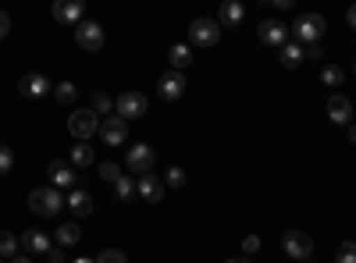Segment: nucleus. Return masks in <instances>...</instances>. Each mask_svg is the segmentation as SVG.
Wrapping results in <instances>:
<instances>
[{"label": "nucleus", "mask_w": 356, "mask_h": 263, "mask_svg": "<svg viewBox=\"0 0 356 263\" xmlns=\"http://www.w3.org/2000/svg\"><path fill=\"white\" fill-rule=\"evenodd\" d=\"M50 15H54V22H61V25H82L86 4L82 0H54Z\"/></svg>", "instance_id": "nucleus-13"}, {"label": "nucleus", "mask_w": 356, "mask_h": 263, "mask_svg": "<svg viewBox=\"0 0 356 263\" xmlns=\"http://www.w3.org/2000/svg\"><path fill=\"white\" fill-rule=\"evenodd\" d=\"M346 22H349V28H356V4L346 11Z\"/></svg>", "instance_id": "nucleus-38"}, {"label": "nucleus", "mask_w": 356, "mask_h": 263, "mask_svg": "<svg viewBox=\"0 0 356 263\" xmlns=\"http://www.w3.org/2000/svg\"><path fill=\"white\" fill-rule=\"evenodd\" d=\"M328 118H332L335 125H349V121H353V103H349L346 93H332V96H328Z\"/></svg>", "instance_id": "nucleus-17"}, {"label": "nucleus", "mask_w": 356, "mask_h": 263, "mask_svg": "<svg viewBox=\"0 0 356 263\" xmlns=\"http://www.w3.org/2000/svg\"><path fill=\"white\" fill-rule=\"evenodd\" d=\"M111 110H114V100L107 93H97L93 96V114H107V118H111Z\"/></svg>", "instance_id": "nucleus-31"}, {"label": "nucleus", "mask_w": 356, "mask_h": 263, "mask_svg": "<svg viewBox=\"0 0 356 263\" xmlns=\"http://www.w3.org/2000/svg\"><path fill=\"white\" fill-rule=\"evenodd\" d=\"M154 160H157V153H154L150 142H136L132 150L125 153V167L136 171V178H139V174H150L154 171Z\"/></svg>", "instance_id": "nucleus-6"}, {"label": "nucleus", "mask_w": 356, "mask_h": 263, "mask_svg": "<svg viewBox=\"0 0 356 263\" xmlns=\"http://www.w3.org/2000/svg\"><path fill=\"white\" fill-rule=\"evenodd\" d=\"M75 96H79V90H75L72 82H57L54 85V100L57 103H75Z\"/></svg>", "instance_id": "nucleus-26"}, {"label": "nucleus", "mask_w": 356, "mask_h": 263, "mask_svg": "<svg viewBox=\"0 0 356 263\" xmlns=\"http://www.w3.org/2000/svg\"><path fill=\"white\" fill-rule=\"evenodd\" d=\"M353 71H356V68H353Z\"/></svg>", "instance_id": "nucleus-44"}, {"label": "nucleus", "mask_w": 356, "mask_h": 263, "mask_svg": "<svg viewBox=\"0 0 356 263\" xmlns=\"http://www.w3.org/2000/svg\"><path fill=\"white\" fill-rule=\"evenodd\" d=\"M29 210H33L36 217H57L65 210V192L54 189V185L33 189V192H29Z\"/></svg>", "instance_id": "nucleus-1"}, {"label": "nucleus", "mask_w": 356, "mask_h": 263, "mask_svg": "<svg viewBox=\"0 0 356 263\" xmlns=\"http://www.w3.org/2000/svg\"><path fill=\"white\" fill-rule=\"evenodd\" d=\"M11 263H33V260H29V256H15Z\"/></svg>", "instance_id": "nucleus-40"}, {"label": "nucleus", "mask_w": 356, "mask_h": 263, "mask_svg": "<svg viewBox=\"0 0 356 263\" xmlns=\"http://www.w3.org/2000/svg\"><path fill=\"white\" fill-rule=\"evenodd\" d=\"M278 61H282V68H300L303 65V46L300 43H285L282 50H278Z\"/></svg>", "instance_id": "nucleus-23"}, {"label": "nucleus", "mask_w": 356, "mask_h": 263, "mask_svg": "<svg viewBox=\"0 0 356 263\" xmlns=\"http://www.w3.org/2000/svg\"><path fill=\"white\" fill-rule=\"evenodd\" d=\"M164 185H168V189H182V185H186V171H182V167H168Z\"/></svg>", "instance_id": "nucleus-29"}, {"label": "nucleus", "mask_w": 356, "mask_h": 263, "mask_svg": "<svg viewBox=\"0 0 356 263\" xmlns=\"http://www.w3.org/2000/svg\"><path fill=\"white\" fill-rule=\"evenodd\" d=\"M18 93H22L25 100H40V96L54 93V85H50V78H47V75L29 71V75H22V78H18Z\"/></svg>", "instance_id": "nucleus-10"}, {"label": "nucleus", "mask_w": 356, "mask_h": 263, "mask_svg": "<svg viewBox=\"0 0 356 263\" xmlns=\"http://www.w3.org/2000/svg\"><path fill=\"white\" fill-rule=\"evenodd\" d=\"M257 249H260V239H257V235H246V239H243V256H253Z\"/></svg>", "instance_id": "nucleus-35"}, {"label": "nucleus", "mask_w": 356, "mask_h": 263, "mask_svg": "<svg viewBox=\"0 0 356 263\" xmlns=\"http://www.w3.org/2000/svg\"><path fill=\"white\" fill-rule=\"evenodd\" d=\"M18 242H22V249H25L29 256H47V253H50V239L43 235V231H36V228L22 231Z\"/></svg>", "instance_id": "nucleus-16"}, {"label": "nucleus", "mask_w": 356, "mask_h": 263, "mask_svg": "<svg viewBox=\"0 0 356 263\" xmlns=\"http://www.w3.org/2000/svg\"><path fill=\"white\" fill-rule=\"evenodd\" d=\"M54 239H57V246H61V249L65 246H79L82 242V228L75 221H68V224H61V228L54 231Z\"/></svg>", "instance_id": "nucleus-21"}, {"label": "nucleus", "mask_w": 356, "mask_h": 263, "mask_svg": "<svg viewBox=\"0 0 356 263\" xmlns=\"http://www.w3.org/2000/svg\"><path fill=\"white\" fill-rule=\"evenodd\" d=\"M22 249V242H18V235H15V231H0V260H15V256H22L18 253Z\"/></svg>", "instance_id": "nucleus-24"}, {"label": "nucleus", "mask_w": 356, "mask_h": 263, "mask_svg": "<svg viewBox=\"0 0 356 263\" xmlns=\"http://www.w3.org/2000/svg\"><path fill=\"white\" fill-rule=\"evenodd\" d=\"M97 263H129V256H125L122 249H104V253L97 256Z\"/></svg>", "instance_id": "nucleus-32"}, {"label": "nucleus", "mask_w": 356, "mask_h": 263, "mask_svg": "<svg viewBox=\"0 0 356 263\" xmlns=\"http://www.w3.org/2000/svg\"><path fill=\"white\" fill-rule=\"evenodd\" d=\"M11 167H15V153L8 150V146H4V142H0V174H8Z\"/></svg>", "instance_id": "nucleus-33"}, {"label": "nucleus", "mask_w": 356, "mask_h": 263, "mask_svg": "<svg viewBox=\"0 0 356 263\" xmlns=\"http://www.w3.org/2000/svg\"><path fill=\"white\" fill-rule=\"evenodd\" d=\"M321 82H324V85H346V68L324 65V68H321Z\"/></svg>", "instance_id": "nucleus-25"}, {"label": "nucleus", "mask_w": 356, "mask_h": 263, "mask_svg": "<svg viewBox=\"0 0 356 263\" xmlns=\"http://www.w3.org/2000/svg\"><path fill=\"white\" fill-rule=\"evenodd\" d=\"M349 139H353V146H356V125H353V128H349Z\"/></svg>", "instance_id": "nucleus-42"}, {"label": "nucleus", "mask_w": 356, "mask_h": 263, "mask_svg": "<svg viewBox=\"0 0 356 263\" xmlns=\"http://www.w3.org/2000/svg\"><path fill=\"white\" fill-rule=\"evenodd\" d=\"M100 139L107 146H122L129 139V121L125 118H118V114H111L107 121H100Z\"/></svg>", "instance_id": "nucleus-14"}, {"label": "nucleus", "mask_w": 356, "mask_h": 263, "mask_svg": "<svg viewBox=\"0 0 356 263\" xmlns=\"http://www.w3.org/2000/svg\"><path fill=\"white\" fill-rule=\"evenodd\" d=\"M65 207H68L75 217H89V214H93V196H89L86 189H72L68 199H65Z\"/></svg>", "instance_id": "nucleus-18"}, {"label": "nucleus", "mask_w": 356, "mask_h": 263, "mask_svg": "<svg viewBox=\"0 0 356 263\" xmlns=\"http://www.w3.org/2000/svg\"><path fill=\"white\" fill-rule=\"evenodd\" d=\"M168 61H171V71H182L193 65V46L189 43H175L171 53H168Z\"/></svg>", "instance_id": "nucleus-20"}, {"label": "nucleus", "mask_w": 356, "mask_h": 263, "mask_svg": "<svg viewBox=\"0 0 356 263\" xmlns=\"http://www.w3.org/2000/svg\"><path fill=\"white\" fill-rule=\"evenodd\" d=\"M335 263H356V242H342L335 249Z\"/></svg>", "instance_id": "nucleus-30"}, {"label": "nucleus", "mask_w": 356, "mask_h": 263, "mask_svg": "<svg viewBox=\"0 0 356 263\" xmlns=\"http://www.w3.org/2000/svg\"><path fill=\"white\" fill-rule=\"evenodd\" d=\"M75 263H97V260H89V256H79V260H75Z\"/></svg>", "instance_id": "nucleus-41"}, {"label": "nucleus", "mask_w": 356, "mask_h": 263, "mask_svg": "<svg viewBox=\"0 0 356 263\" xmlns=\"http://www.w3.org/2000/svg\"><path fill=\"white\" fill-rule=\"evenodd\" d=\"M114 192H118V199H122V203H125V199H132V196H136V178L122 174V178L114 182Z\"/></svg>", "instance_id": "nucleus-27"}, {"label": "nucleus", "mask_w": 356, "mask_h": 263, "mask_svg": "<svg viewBox=\"0 0 356 263\" xmlns=\"http://www.w3.org/2000/svg\"><path fill=\"white\" fill-rule=\"evenodd\" d=\"M72 167L75 171H89V167H93V146H89V142H75L72 146Z\"/></svg>", "instance_id": "nucleus-22"}, {"label": "nucleus", "mask_w": 356, "mask_h": 263, "mask_svg": "<svg viewBox=\"0 0 356 263\" xmlns=\"http://www.w3.org/2000/svg\"><path fill=\"white\" fill-rule=\"evenodd\" d=\"M225 263H253V260H250V256H228Z\"/></svg>", "instance_id": "nucleus-39"}, {"label": "nucleus", "mask_w": 356, "mask_h": 263, "mask_svg": "<svg viewBox=\"0 0 356 263\" xmlns=\"http://www.w3.org/2000/svg\"><path fill=\"white\" fill-rule=\"evenodd\" d=\"M218 40H221L218 18H196V22L189 25V43H193V46H218Z\"/></svg>", "instance_id": "nucleus-5"}, {"label": "nucleus", "mask_w": 356, "mask_h": 263, "mask_svg": "<svg viewBox=\"0 0 356 263\" xmlns=\"http://www.w3.org/2000/svg\"><path fill=\"white\" fill-rule=\"evenodd\" d=\"M68 132L79 139V142H89L93 135H100V114H93V107H82L68 118Z\"/></svg>", "instance_id": "nucleus-3"}, {"label": "nucleus", "mask_w": 356, "mask_h": 263, "mask_svg": "<svg viewBox=\"0 0 356 263\" xmlns=\"http://www.w3.org/2000/svg\"><path fill=\"white\" fill-rule=\"evenodd\" d=\"M47 260H50V263H65V249H61V246H50Z\"/></svg>", "instance_id": "nucleus-36"}, {"label": "nucleus", "mask_w": 356, "mask_h": 263, "mask_svg": "<svg viewBox=\"0 0 356 263\" xmlns=\"http://www.w3.org/2000/svg\"><path fill=\"white\" fill-rule=\"evenodd\" d=\"M11 33V18H8V11H0V40H4Z\"/></svg>", "instance_id": "nucleus-37"}, {"label": "nucleus", "mask_w": 356, "mask_h": 263, "mask_svg": "<svg viewBox=\"0 0 356 263\" xmlns=\"http://www.w3.org/2000/svg\"><path fill=\"white\" fill-rule=\"evenodd\" d=\"M321 43H310V46H303V61H321Z\"/></svg>", "instance_id": "nucleus-34"}, {"label": "nucleus", "mask_w": 356, "mask_h": 263, "mask_svg": "<svg viewBox=\"0 0 356 263\" xmlns=\"http://www.w3.org/2000/svg\"><path fill=\"white\" fill-rule=\"evenodd\" d=\"M164 178H157V174L150 171V174H139V178H136V192L146 199V203H161L164 199Z\"/></svg>", "instance_id": "nucleus-15"}, {"label": "nucleus", "mask_w": 356, "mask_h": 263, "mask_svg": "<svg viewBox=\"0 0 356 263\" xmlns=\"http://www.w3.org/2000/svg\"><path fill=\"white\" fill-rule=\"evenodd\" d=\"M243 15H246V8L239 4V0H225L221 11H218V25L221 28H235V25L243 22Z\"/></svg>", "instance_id": "nucleus-19"}, {"label": "nucleus", "mask_w": 356, "mask_h": 263, "mask_svg": "<svg viewBox=\"0 0 356 263\" xmlns=\"http://www.w3.org/2000/svg\"><path fill=\"white\" fill-rule=\"evenodd\" d=\"M182 93H186V75L182 71H164L157 78V96L161 100L175 103V100H182Z\"/></svg>", "instance_id": "nucleus-12"}, {"label": "nucleus", "mask_w": 356, "mask_h": 263, "mask_svg": "<svg viewBox=\"0 0 356 263\" xmlns=\"http://www.w3.org/2000/svg\"><path fill=\"white\" fill-rule=\"evenodd\" d=\"M97 174H100L104 182H118V178H122V167H118L114 160H104V164L97 167Z\"/></svg>", "instance_id": "nucleus-28"}, {"label": "nucleus", "mask_w": 356, "mask_h": 263, "mask_svg": "<svg viewBox=\"0 0 356 263\" xmlns=\"http://www.w3.org/2000/svg\"><path fill=\"white\" fill-rule=\"evenodd\" d=\"M0 263H8V260H0Z\"/></svg>", "instance_id": "nucleus-43"}, {"label": "nucleus", "mask_w": 356, "mask_h": 263, "mask_svg": "<svg viewBox=\"0 0 356 263\" xmlns=\"http://www.w3.org/2000/svg\"><path fill=\"white\" fill-rule=\"evenodd\" d=\"M47 174H50V185L54 189H79V171L72 167V164H65V160H50V167H47Z\"/></svg>", "instance_id": "nucleus-9"}, {"label": "nucleus", "mask_w": 356, "mask_h": 263, "mask_svg": "<svg viewBox=\"0 0 356 263\" xmlns=\"http://www.w3.org/2000/svg\"><path fill=\"white\" fill-rule=\"evenodd\" d=\"M257 36H260V43L264 46H285L289 43V25L282 22V18H264L260 22V28H257Z\"/></svg>", "instance_id": "nucleus-7"}, {"label": "nucleus", "mask_w": 356, "mask_h": 263, "mask_svg": "<svg viewBox=\"0 0 356 263\" xmlns=\"http://www.w3.org/2000/svg\"><path fill=\"white\" fill-rule=\"evenodd\" d=\"M282 249L292 260H310L314 256V235L310 231H300V228H289L282 235Z\"/></svg>", "instance_id": "nucleus-4"}, {"label": "nucleus", "mask_w": 356, "mask_h": 263, "mask_svg": "<svg viewBox=\"0 0 356 263\" xmlns=\"http://www.w3.org/2000/svg\"><path fill=\"white\" fill-rule=\"evenodd\" d=\"M324 28H328V25H324V18H321V15H300V18L292 22L289 33H292V40H296V43L310 46V43H321Z\"/></svg>", "instance_id": "nucleus-2"}, {"label": "nucleus", "mask_w": 356, "mask_h": 263, "mask_svg": "<svg viewBox=\"0 0 356 263\" xmlns=\"http://www.w3.org/2000/svg\"><path fill=\"white\" fill-rule=\"evenodd\" d=\"M75 43L86 50V53H97L104 46V25L100 22H82L75 25Z\"/></svg>", "instance_id": "nucleus-8"}, {"label": "nucleus", "mask_w": 356, "mask_h": 263, "mask_svg": "<svg viewBox=\"0 0 356 263\" xmlns=\"http://www.w3.org/2000/svg\"><path fill=\"white\" fill-rule=\"evenodd\" d=\"M114 114H118V118H125V121H132V118H143V114H146V96L143 93H122V96H118L114 100Z\"/></svg>", "instance_id": "nucleus-11"}]
</instances>
